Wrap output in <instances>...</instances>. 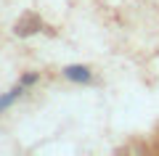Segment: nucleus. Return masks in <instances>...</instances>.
<instances>
[{
  "instance_id": "nucleus-1",
  "label": "nucleus",
  "mask_w": 159,
  "mask_h": 156,
  "mask_svg": "<svg viewBox=\"0 0 159 156\" xmlns=\"http://www.w3.org/2000/svg\"><path fill=\"white\" fill-rule=\"evenodd\" d=\"M64 74L69 79H74V82H90V69L88 66H66Z\"/></svg>"
},
{
  "instance_id": "nucleus-2",
  "label": "nucleus",
  "mask_w": 159,
  "mask_h": 156,
  "mask_svg": "<svg viewBox=\"0 0 159 156\" xmlns=\"http://www.w3.org/2000/svg\"><path fill=\"white\" fill-rule=\"evenodd\" d=\"M16 95H19V90H13V93H11V95H3V98H0V109H6V106H8V103H11V100H13V98H16Z\"/></svg>"
}]
</instances>
